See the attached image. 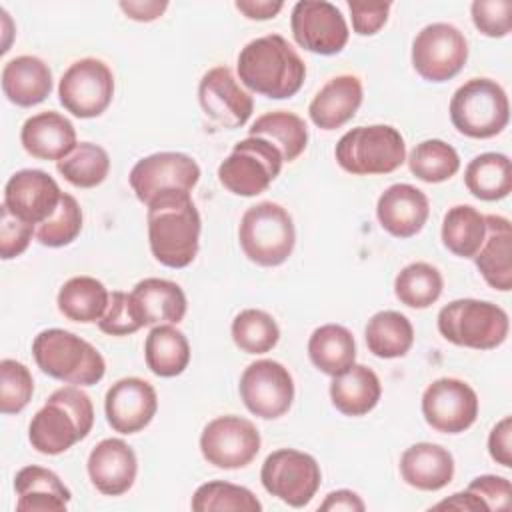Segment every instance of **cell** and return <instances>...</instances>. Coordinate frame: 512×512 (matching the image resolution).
<instances>
[{"label":"cell","instance_id":"6da1fadb","mask_svg":"<svg viewBox=\"0 0 512 512\" xmlns=\"http://www.w3.org/2000/svg\"><path fill=\"white\" fill-rule=\"evenodd\" d=\"M146 208L152 256L168 268L192 264L200 246L202 220L190 192H164Z\"/></svg>","mask_w":512,"mask_h":512},{"label":"cell","instance_id":"7a4b0ae2","mask_svg":"<svg viewBox=\"0 0 512 512\" xmlns=\"http://www.w3.org/2000/svg\"><path fill=\"white\" fill-rule=\"evenodd\" d=\"M240 82L266 98H292L304 84L306 64L292 44L280 34L250 40L238 54Z\"/></svg>","mask_w":512,"mask_h":512},{"label":"cell","instance_id":"3957f363","mask_svg":"<svg viewBox=\"0 0 512 512\" xmlns=\"http://www.w3.org/2000/svg\"><path fill=\"white\" fill-rule=\"evenodd\" d=\"M94 426V406L80 386L54 390L44 406L32 416L28 440L32 448L46 456H58L84 440Z\"/></svg>","mask_w":512,"mask_h":512},{"label":"cell","instance_id":"277c9868","mask_svg":"<svg viewBox=\"0 0 512 512\" xmlns=\"http://www.w3.org/2000/svg\"><path fill=\"white\" fill-rule=\"evenodd\" d=\"M32 356L44 374L74 386H94L106 374L104 356L64 328L38 332L32 340Z\"/></svg>","mask_w":512,"mask_h":512},{"label":"cell","instance_id":"5b68a950","mask_svg":"<svg viewBox=\"0 0 512 512\" xmlns=\"http://www.w3.org/2000/svg\"><path fill=\"white\" fill-rule=\"evenodd\" d=\"M436 324L444 340L474 350L498 348L506 342L510 330V320L504 308L476 298L448 302L440 308Z\"/></svg>","mask_w":512,"mask_h":512},{"label":"cell","instance_id":"8992f818","mask_svg":"<svg viewBox=\"0 0 512 512\" xmlns=\"http://www.w3.org/2000/svg\"><path fill=\"white\" fill-rule=\"evenodd\" d=\"M334 156L338 166L354 176L390 174L406 162V144L394 126H356L342 134Z\"/></svg>","mask_w":512,"mask_h":512},{"label":"cell","instance_id":"52a82bcc","mask_svg":"<svg viewBox=\"0 0 512 512\" xmlns=\"http://www.w3.org/2000/svg\"><path fill=\"white\" fill-rule=\"evenodd\" d=\"M238 240L244 256L264 268L288 260L296 244V228L290 212L276 202H258L242 214Z\"/></svg>","mask_w":512,"mask_h":512},{"label":"cell","instance_id":"ba28073f","mask_svg":"<svg viewBox=\"0 0 512 512\" xmlns=\"http://www.w3.org/2000/svg\"><path fill=\"white\" fill-rule=\"evenodd\" d=\"M450 120L468 138H492L508 126V96L496 80L470 78L452 94Z\"/></svg>","mask_w":512,"mask_h":512},{"label":"cell","instance_id":"9c48e42d","mask_svg":"<svg viewBox=\"0 0 512 512\" xmlns=\"http://www.w3.org/2000/svg\"><path fill=\"white\" fill-rule=\"evenodd\" d=\"M280 150L260 136H248L234 144L218 166L220 184L236 196H258L266 192L282 170Z\"/></svg>","mask_w":512,"mask_h":512},{"label":"cell","instance_id":"30bf717a","mask_svg":"<svg viewBox=\"0 0 512 512\" xmlns=\"http://www.w3.org/2000/svg\"><path fill=\"white\" fill-rule=\"evenodd\" d=\"M260 480L274 498L292 508H304L316 496L322 472L314 456L294 448H280L266 456Z\"/></svg>","mask_w":512,"mask_h":512},{"label":"cell","instance_id":"8fae6325","mask_svg":"<svg viewBox=\"0 0 512 512\" xmlns=\"http://www.w3.org/2000/svg\"><path fill=\"white\" fill-rule=\"evenodd\" d=\"M468 60L466 36L448 22L424 26L412 42V66L428 82H446Z\"/></svg>","mask_w":512,"mask_h":512},{"label":"cell","instance_id":"7c38bea8","mask_svg":"<svg viewBox=\"0 0 512 512\" xmlns=\"http://www.w3.org/2000/svg\"><path fill=\"white\" fill-rule=\"evenodd\" d=\"M112 96V70L98 58H80L72 62L58 84L60 104L76 118L100 116L110 106Z\"/></svg>","mask_w":512,"mask_h":512},{"label":"cell","instance_id":"4fadbf2b","mask_svg":"<svg viewBox=\"0 0 512 512\" xmlns=\"http://www.w3.org/2000/svg\"><path fill=\"white\" fill-rule=\"evenodd\" d=\"M200 180L198 162L182 152H156L140 158L128 176L136 198L148 206L164 192H192Z\"/></svg>","mask_w":512,"mask_h":512},{"label":"cell","instance_id":"5bb4252c","mask_svg":"<svg viewBox=\"0 0 512 512\" xmlns=\"http://www.w3.org/2000/svg\"><path fill=\"white\" fill-rule=\"evenodd\" d=\"M258 428L234 414L210 420L200 434V452L204 460L222 470H238L248 466L260 452Z\"/></svg>","mask_w":512,"mask_h":512},{"label":"cell","instance_id":"9a60e30c","mask_svg":"<svg viewBox=\"0 0 512 512\" xmlns=\"http://www.w3.org/2000/svg\"><path fill=\"white\" fill-rule=\"evenodd\" d=\"M238 392L248 412L264 420H274L290 410L294 402V380L284 364L262 358L244 368Z\"/></svg>","mask_w":512,"mask_h":512},{"label":"cell","instance_id":"2e32d148","mask_svg":"<svg viewBox=\"0 0 512 512\" xmlns=\"http://www.w3.org/2000/svg\"><path fill=\"white\" fill-rule=\"evenodd\" d=\"M290 28L300 48L320 56L342 52L350 36L340 8L326 0L296 2L290 16Z\"/></svg>","mask_w":512,"mask_h":512},{"label":"cell","instance_id":"e0dca14e","mask_svg":"<svg viewBox=\"0 0 512 512\" xmlns=\"http://www.w3.org/2000/svg\"><path fill=\"white\" fill-rule=\"evenodd\" d=\"M478 396L460 378H438L422 394V416L430 428L442 434H460L478 418Z\"/></svg>","mask_w":512,"mask_h":512},{"label":"cell","instance_id":"ac0fdd59","mask_svg":"<svg viewBox=\"0 0 512 512\" xmlns=\"http://www.w3.org/2000/svg\"><path fill=\"white\" fill-rule=\"evenodd\" d=\"M62 194L58 182L48 172L24 168L8 178L2 206L16 218L40 226L56 212Z\"/></svg>","mask_w":512,"mask_h":512},{"label":"cell","instance_id":"d6986e66","mask_svg":"<svg viewBox=\"0 0 512 512\" xmlns=\"http://www.w3.org/2000/svg\"><path fill=\"white\" fill-rule=\"evenodd\" d=\"M198 102L204 114L226 130L244 126L254 110L252 96L238 84L228 66H214L202 76Z\"/></svg>","mask_w":512,"mask_h":512},{"label":"cell","instance_id":"ffe728a7","mask_svg":"<svg viewBox=\"0 0 512 512\" xmlns=\"http://www.w3.org/2000/svg\"><path fill=\"white\" fill-rule=\"evenodd\" d=\"M158 410V394L150 382L138 376L116 380L104 398V412L110 428L120 434L144 430Z\"/></svg>","mask_w":512,"mask_h":512},{"label":"cell","instance_id":"44dd1931","mask_svg":"<svg viewBox=\"0 0 512 512\" xmlns=\"http://www.w3.org/2000/svg\"><path fill=\"white\" fill-rule=\"evenodd\" d=\"M86 470L98 492L122 496L134 486L138 460L122 438H104L90 450Z\"/></svg>","mask_w":512,"mask_h":512},{"label":"cell","instance_id":"7402d4cb","mask_svg":"<svg viewBox=\"0 0 512 512\" xmlns=\"http://www.w3.org/2000/svg\"><path fill=\"white\" fill-rule=\"evenodd\" d=\"M428 214V196L420 188L404 182L388 186L376 202L378 222L394 238L416 236L424 228Z\"/></svg>","mask_w":512,"mask_h":512},{"label":"cell","instance_id":"603a6c76","mask_svg":"<svg viewBox=\"0 0 512 512\" xmlns=\"http://www.w3.org/2000/svg\"><path fill=\"white\" fill-rule=\"evenodd\" d=\"M364 98V88L358 76L338 74L330 78L312 98L308 106L310 120L320 130H336L350 122Z\"/></svg>","mask_w":512,"mask_h":512},{"label":"cell","instance_id":"cb8c5ba5","mask_svg":"<svg viewBox=\"0 0 512 512\" xmlns=\"http://www.w3.org/2000/svg\"><path fill=\"white\" fill-rule=\"evenodd\" d=\"M20 142L32 158L56 162L66 158L78 144L74 124L54 110L30 116L22 124Z\"/></svg>","mask_w":512,"mask_h":512},{"label":"cell","instance_id":"d4e9b609","mask_svg":"<svg viewBox=\"0 0 512 512\" xmlns=\"http://www.w3.org/2000/svg\"><path fill=\"white\" fill-rule=\"evenodd\" d=\"M486 236L474 256V264L488 286L500 292L512 288V226L504 216L488 214Z\"/></svg>","mask_w":512,"mask_h":512},{"label":"cell","instance_id":"484cf974","mask_svg":"<svg viewBox=\"0 0 512 512\" xmlns=\"http://www.w3.org/2000/svg\"><path fill=\"white\" fill-rule=\"evenodd\" d=\"M400 474L408 486L424 492H436L452 482L454 458L440 444L418 442L402 452Z\"/></svg>","mask_w":512,"mask_h":512},{"label":"cell","instance_id":"4316f807","mask_svg":"<svg viewBox=\"0 0 512 512\" xmlns=\"http://www.w3.org/2000/svg\"><path fill=\"white\" fill-rule=\"evenodd\" d=\"M142 326L178 324L188 308L184 290L166 278H144L130 292Z\"/></svg>","mask_w":512,"mask_h":512},{"label":"cell","instance_id":"83f0119b","mask_svg":"<svg viewBox=\"0 0 512 512\" xmlns=\"http://www.w3.org/2000/svg\"><path fill=\"white\" fill-rule=\"evenodd\" d=\"M16 510L20 512H64L72 498L60 476L44 466H24L14 478Z\"/></svg>","mask_w":512,"mask_h":512},{"label":"cell","instance_id":"f1b7e54d","mask_svg":"<svg viewBox=\"0 0 512 512\" xmlns=\"http://www.w3.org/2000/svg\"><path fill=\"white\" fill-rule=\"evenodd\" d=\"M2 92L16 106H36L52 92V72L38 56H16L2 68Z\"/></svg>","mask_w":512,"mask_h":512},{"label":"cell","instance_id":"f546056e","mask_svg":"<svg viewBox=\"0 0 512 512\" xmlns=\"http://www.w3.org/2000/svg\"><path fill=\"white\" fill-rule=\"evenodd\" d=\"M382 396L378 374L364 366L352 364L330 382V400L344 416H364L376 408Z\"/></svg>","mask_w":512,"mask_h":512},{"label":"cell","instance_id":"4dcf8cb0","mask_svg":"<svg viewBox=\"0 0 512 512\" xmlns=\"http://www.w3.org/2000/svg\"><path fill=\"white\" fill-rule=\"evenodd\" d=\"M310 362L328 376H340L356 364V340L342 324H322L308 338Z\"/></svg>","mask_w":512,"mask_h":512},{"label":"cell","instance_id":"1f68e13d","mask_svg":"<svg viewBox=\"0 0 512 512\" xmlns=\"http://www.w3.org/2000/svg\"><path fill=\"white\" fill-rule=\"evenodd\" d=\"M144 360L152 374L174 378L188 368L190 344L174 324H158L146 336Z\"/></svg>","mask_w":512,"mask_h":512},{"label":"cell","instance_id":"d6a6232c","mask_svg":"<svg viewBox=\"0 0 512 512\" xmlns=\"http://www.w3.org/2000/svg\"><path fill=\"white\" fill-rule=\"evenodd\" d=\"M108 302L110 292L92 276H74L66 280L56 298L60 314L80 324L98 322L104 316Z\"/></svg>","mask_w":512,"mask_h":512},{"label":"cell","instance_id":"836d02e7","mask_svg":"<svg viewBox=\"0 0 512 512\" xmlns=\"http://www.w3.org/2000/svg\"><path fill=\"white\" fill-rule=\"evenodd\" d=\"M364 340L368 352L376 358L392 360L408 354L414 344V328L404 314L396 310H380L366 322Z\"/></svg>","mask_w":512,"mask_h":512},{"label":"cell","instance_id":"e575fe53","mask_svg":"<svg viewBox=\"0 0 512 512\" xmlns=\"http://www.w3.org/2000/svg\"><path fill=\"white\" fill-rule=\"evenodd\" d=\"M468 192L486 202L502 200L512 190V164L506 154L484 152L474 156L464 170Z\"/></svg>","mask_w":512,"mask_h":512},{"label":"cell","instance_id":"d590c367","mask_svg":"<svg viewBox=\"0 0 512 512\" xmlns=\"http://www.w3.org/2000/svg\"><path fill=\"white\" fill-rule=\"evenodd\" d=\"M248 136H260L272 142L280 150L284 162H294L308 146L306 122L298 114L286 110L258 116L248 128Z\"/></svg>","mask_w":512,"mask_h":512},{"label":"cell","instance_id":"8d00e7d4","mask_svg":"<svg viewBox=\"0 0 512 512\" xmlns=\"http://www.w3.org/2000/svg\"><path fill=\"white\" fill-rule=\"evenodd\" d=\"M442 244L460 258H474L486 236V220L480 210L470 204L448 208L442 220Z\"/></svg>","mask_w":512,"mask_h":512},{"label":"cell","instance_id":"74e56055","mask_svg":"<svg viewBox=\"0 0 512 512\" xmlns=\"http://www.w3.org/2000/svg\"><path fill=\"white\" fill-rule=\"evenodd\" d=\"M442 288V274L428 262H412L394 278V294L408 308L422 310L432 306L440 298Z\"/></svg>","mask_w":512,"mask_h":512},{"label":"cell","instance_id":"f35d334b","mask_svg":"<svg viewBox=\"0 0 512 512\" xmlns=\"http://www.w3.org/2000/svg\"><path fill=\"white\" fill-rule=\"evenodd\" d=\"M406 162L410 172L428 184L450 180L460 170V156L454 146L438 138L416 144Z\"/></svg>","mask_w":512,"mask_h":512},{"label":"cell","instance_id":"ab89813d","mask_svg":"<svg viewBox=\"0 0 512 512\" xmlns=\"http://www.w3.org/2000/svg\"><path fill=\"white\" fill-rule=\"evenodd\" d=\"M56 170L76 188H94L106 180L110 156L98 144L80 142L66 158L56 162Z\"/></svg>","mask_w":512,"mask_h":512},{"label":"cell","instance_id":"60d3db41","mask_svg":"<svg viewBox=\"0 0 512 512\" xmlns=\"http://www.w3.org/2000/svg\"><path fill=\"white\" fill-rule=\"evenodd\" d=\"M194 512H260L262 504L244 486L224 482V480H212L206 484H200L192 496L190 502Z\"/></svg>","mask_w":512,"mask_h":512},{"label":"cell","instance_id":"b9f144b4","mask_svg":"<svg viewBox=\"0 0 512 512\" xmlns=\"http://www.w3.org/2000/svg\"><path fill=\"white\" fill-rule=\"evenodd\" d=\"M232 340L246 354H266L280 340L276 320L258 308H246L232 320Z\"/></svg>","mask_w":512,"mask_h":512},{"label":"cell","instance_id":"7bdbcfd3","mask_svg":"<svg viewBox=\"0 0 512 512\" xmlns=\"http://www.w3.org/2000/svg\"><path fill=\"white\" fill-rule=\"evenodd\" d=\"M82 230V208L72 194H62L56 212L36 226V240L48 248L72 244Z\"/></svg>","mask_w":512,"mask_h":512},{"label":"cell","instance_id":"ee69618b","mask_svg":"<svg viewBox=\"0 0 512 512\" xmlns=\"http://www.w3.org/2000/svg\"><path fill=\"white\" fill-rule=\"evenodd\" d=\"M34 394V380L30 370L12 358L0 362V412L18 414L22 412Z\"/></svg>","mask_w":512,"mask_h":512},{"label":"cell","instance_id":"f6af8a7d","mask_svg":"<svg viewBox=\"0 0 512 512\" xmlns=\"http://www.w3.org/2000/svg\"><path fill=\"white\" fill-rule=\"evenodd\" d=\"M98 328L110 336H128V334H134L140 328H144L134 310L130 292L114 290L110 294L108 308H106L104 316L98 320Z\"/></svg>","mask_w":512,"mask_h":512},{"label":"cell","instance_id":"bcb514c9","mask_svg":"<svg viewBox=\"0 0 512 512\" xmlns=\"http://www.w3.org/2000/svg\"><path fill=\"white\" fill-rule=\"evenodd\" d=\"M472 22L480 34L488 38H504L512 26V2L510 0H476L470 6Z\"/></svg>","mask_w":512,"mask_h":512},{"label":"cell","instance_id":"7dc6e473","mask_svg":"<svg viewBox=\"0 0 512 512\" xmlns=\"http://www.w3.org/2000/svg\"><path fill=\"white\" fill-rule=\"evenodd\" d=\"M32 236H36V226L16 218L8 208L0 206V256L2 260H12L20 256Z\"/></svg>","mask_w":512,"mask_h":512},{"label":"cell","instance_id":"c3c4849f","mask_svg":"<svg viewBox=\"0 0 512 512\" xmlns=\"http://www.w3.org/2000/svg\"><path fill=\"white\" fill-rule=\"evenodd\" d=\"M468 492L476 494L488 510H508L512 502V486L510 480L496 474H482L476 476L468 488Z\"/></svg>","mask_w":512,"mask_h":512},{"label":"cell","instance_id":"681fc988","mask_svg":"<svg viewBox=\"0 0 512 512\" xmlns=\"http://www.w3.org/2000/svg\"><path fill=\"white\" fill-rule=\"evenodd\" d=\"M390 8L388 2H348L352 30L358 36H374L386 24Z\"/></svg>","mask_w":512,"mask_h":512},{"label":"cell","instance_id":"f907efd6","mask_svg":"<svg viewBox=\"0 0 512 512\" xmlns=\"http://www.w3.org/2000/svg\"><path fill=\"white\" fill-rule=\"evenodd\" d=\"M488 454L490 458L504 466H512V418L504 416L488 434Z\"/></svg>","mask_w":512,"mask_h":512},{"label":"cell","instance_id":"816d5d0a","mask_svg":"<svg viewBox=\"0 0 512 512\" xmlns=\"http://www.w3.org/2000/svg\"><path fill=\"white\" fill-rule=\"evenodd\" d=\"M322 512H338V510H346V512H364L366 504L362 502V498L352 492V490H334L326 496V500L320 504Z\"/></svg>","mask_w":512,"mask_h":512},{"label":"cell","instance_id":"f5cc1de1","mask_svg":"<svg viewBox=\"0 0 512 512\" xmlns=\"http://www.w3.org/2000/svg\"><path fill=\"white\" fill-rule=\"evenodd\" d=\"M120 10L136 20V22H152L156 18L162 16V12L168 8V2H156V0H150V2H120L118 4Z\"/></svg>","mask_w":512,"mask_h":512},{"label":"cell","instance_id":"db71d44e","mask_svg":"<svg viewBox=\"0 0 512 512\" xmlns=\"http://www.w3.org/2000/svg\"><path fill=\"white\" fill-rule=\"evenodd\" d=\"M234 6H236V10H240L250 20H270L284 8V2L238 0V2H234Z\"/></svg>","mask_w":512,"mask_h":512},{"label":"cell","instance_id":"11a10c76","mask_svg":"<svg viewBox=\"0 0 512 512\" xmlns=\"http://www.w3.org/2000/svg\"><path fill=\"white\" fill-rule=\"evenodd\" d=\"M464 510V512H486L488 508H486V504L476 496V494H472V492H468V490H464V492H456V494H452L450 498H444V500H440L438 504H434L432 506V510Z\"/></svg>","mask_w":512,"mask_h":512}]
</instances>
